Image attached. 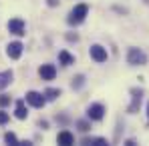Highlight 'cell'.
I'll return each mask as SVG.
<instances>
[{"label":"cell","instance_id":"cell-1","mask_svg":"<svg viewBox=\"0 0 149 146\" xmlns=\"http://www.w3.org/2000/svg\"><path fill=\"white\" fill-rule=\"evenodd\" d=\"M87 12H89V6L87 4H77L73 8V12L69 14V24H81L85 20Z\"/></svg>","mask_w":149,"mask_h":146},{"label":"cell","instance_id":"cell-2","mask_svg":"<svg viewBox=\"0 0 149 146\" xmlns=\"http://www.w3.org/2000/svg\"><path fill=\"white\" fill-rule=\"evenodd\" d=\"M127 62L133 64V66L145 64L147 62V56H145V52H141L139 48H129V52H127Z\"/></svg>","mask_w":149,"mask_h":146},{"label":"cell","instance_id":"cell-3","mask_svg":"<svg viewBox=\"0 0 149 146\" xmlns=\"http://www.w3.org/2000/svg\"><path fill=\"white\" fill-rule=\"evenodd\" d=\"M26 102L30 104V106H34V108H42L45 106V102H47V98L42 96V94H38V92H28L26 94Z\"/></svg>","mask_w":149,"mask_h":146},{"label":"cell","instance_id":"cell-4","mask_svg":"<svg viewBox=\"0 0 149 146\" xmlns=\"http://www.w3.org/2000/svg\"><path fill=\"white\" fill-rule=\"evenodd\" d=\"M87 116H89L91 120H101V118L105 116V106H103V104H91L89 110H87Z\"/></svg>","mask_w":149,"mask_h":146},{"label":"cell","instance_id":"cell-5","mask_svg":"<svg viewBox=\"0 0 149 146\" xmlns=\"http://www.w3.org/2000/svg\"><path fill=\"white\" fill-rule=\"evenodd\" d=\"M89 52H91V58H93L95 62H99V64L107 60V50L103 48V46H99V44L91 46V50H89Z\"/></svg>","mask_w":149,"mask_h":146},{"label":"cell","instance_id":"cell-6","mask_svg":"<svg viewBox=\"0 0 149 146\" xmlns=\"http://www.w3.org/2000/svg\"><path fill=\"white\" fill-rule=\"evenodd\" d=\"M38 74H40L42 80H54V76H56V68H54L52 64H42V66L38 68Z\"/></svg>","mask_w":149,"mask_h":146},{"label":"cell","instance_id":"cell-7","mask_svg":"<svg viewBox=\"0 0 149 146\" xmlns=\"http://www.w3.org/2000/svg\"><path fill=\"white\" fill-rule=\"evenodd\" d=\"M8 30H10L12 34H16V36H22V34H24V22H22L20 18H12V20L8 22Z\"/></svg>","mask_w":149,"mask_h":146},{"label":"cell","instance_id":"cell-8","mask_svg":"<svg viewBox=\"0 0 149 146\" xmlns=\"http://www.w3.org/2000/svg\"><path fill=\"white\" fill-rule=\"evenodd\" d=\"M6 54H8L12 60L20 58V54H22V44H20V42H10L8 48H6Z\"/></svg>","mask_w":149,"mask_h":146},{"label":"cell","instance_id":"cell-9","mask_svg":"<svg viewBox=\"0 0 149 146\" xmlns=\"http://www.w3.org/2000/svg\"><path fill=\"white\" fill-rule=\"evenodd\" d=\"M56 142H58L61 146H71V144H74V136L69 132V130H63V132H58Z\"/></svg>","mask_w":149,"mask_h":146},{"label":"cell","instance_id":"cell-10","mask_svg":"<svg viewBox=\"0 0 149 146\" xmlns=\"http://www.w3.org/2000/svg\"><path fill=\"white\" fill-rule=\"evenodd\" d=\"M131 94H133V102H131V106H129V112L133 114V112H137V108H139V104H141V90H137V88H133L131 90Z\"/></svg>","mask_w":149,"mask_h":146},{"label":"cell","instance_id":"cell-11","mask_svg":"<svg viewBox=\"0 0 149 146\" xmlns=\"http://www.w3.org/2000/svg\"><path fill=\"white\" fill-rule=\"evenodd\" d=\"M58 62H61L63 66H71V64H74V56L69 54L67 50H61V52H58Z\"/></svg>","mask_w":149,"mask_h":146},{"label":"cell","instance_id":"cell-12","mask_svg":"<svg viewBox=\"0 0 149 146\" xmlns=\"http://www.w3.org/2000/svg\"><path fill=\"white\" fill-rule=\"evenodd\" d=\"M26 114H28V112H26L24 100H18V102H16V112H14V116H16L18 120H24V118H26Z\"/></svg>","mask_w":149,"mask_h":146},{"label":"cell","instance_id":"cell-13","mask_svg":"<svg viewBox=\"0 0 149 146\" xmlns=\"http://www.w3.org/2000/svg\"><path fill=\"white\" fill-rule=\"evenodd\" d=\"M10 82H12V72H10V70L0 72V90H2V88H6Z\"/></svg>","mask_w":149,"mask_h":146},{"label":"cell","instance_id":"cell-14","mask_svg":"<svg viewBox=\"0 0 149 146\" xmlns=\"http://www.w3.org/2000/svg\"><path fill=\"white\" fill-rule=\"evenodd\" d=\"M83 144H93V146H107L105 138H85Z\"/></svg>","mask_w":149,"mask_h":146},{"label":"cell","instance_id":"cell-15","mask_svg":"<svg viewBox=\"0 0 149 146\" xmlns=\"http://www.w3.org/2000/svg\"><path fill=\"white\" fill-rule=\"evenodd\" d=\"M56 96H61V90H56V88L45 90V98H47V100H56Z\"/></svg>","mask_w":149,"mask_h":146},{"label":"cell","instance_id":"cell-16","mask_svg":"<svg viewBox=\"0 0 149 146\" xmlns=\"http://www.w3.org/2000/svg\"><path fill=\"white\" fill-rule=\"evenodd\" d=\"M4 140H6L8 144H12V146L18 144V140H16V134H12V132H6V134H4Z\"/></svg>","mask_w":149,"mask_h":146},{"label":"cell","instance_id":"cell-17","mask_svg":"<svg viewBox=\"0 0 149 146\" xmlns=\"http://www.w3.org/2000/svg\"><path fill=\"white\" fill-rule=\"evenodd\" d=\"M77 128H79L81 132H89V130H91V124H89L87 120H79L77 122Z\"/></svg>","mask_w":149,"mask_h":146},{"label":"cell","instance_id":"cell-18","mask_svg":"<svg viewBox=\"0 0 149 146\" xmlns=\"http://www.w3.org/2000/svg\"><path fill=\"white\" fill-rule=\"evenodd\" d=\"M8 104H10V96L8 94H0V108H4Z\"/></svg>","mask_w":149,"mask_h":146},{"label":"cell","instance_id":"cell-19","mask_svg":"<svg viewBox=\"0 0 149 146\" xmlns=\"http://www.w3.org/2000/svg\"><path fill=\"white\" fill-rule=\"evenodd\" d=\"M83 84H85V78H83V76H77L73 80V88H81Z\"/></svg>","mask_w":149,"mask_h":146},{"label":"cell","instance_id":"cell-20","mask_svg":"<svg viewBox=\"0 0 149 146\" xmlns=\"http://www.w3.org/2000/svg\"><path fill=\"white\" fill-rule=\"evenodd\" d=\"M8 118H10V116H8V112L0 110V124H6V122H8Z\"/></svg>","mask_w":149,"mask_h":146},{"label":"cell","instance_id":"cell-21","mask_svg":"<svg viewBox=\"0 0 149 146\" xmlns=\"http://www.w3.org/2000/svg\"><path fill=\"white\" fill-rule=\"evenodd\" d=\"M47 2H49V6H56L58 4V0H47Z\"/></svg>","mask_w":149,"mask_h":146},{"label":"cell","instance_id":"cell-22","mask_svg":"<svg viewBox=\"0 0 149 146\" xmlns=\"http://www.w3.org/2000/svg\"><path fill=\"white\" fill-rule=\"evenodd\" d=\"M147 118H149V104H147Z\"/></svg>","mask_w":149,"mask_h":146}]
</instances>
